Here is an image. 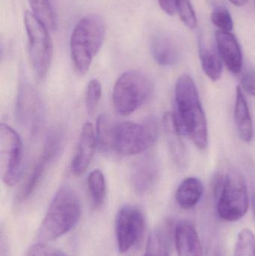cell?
I'll list each match as a JSON object with an SVG mask.
<instances>
[{
    "instance_id": "28",
    "label": "cell",
    "mask_w": 255,
    "mask_h": 256,
    "mask_svg": "<svg viewBox=\"0 0 255 256\" xmlns=\"http://www.w3.org/2000/svg\"><path fill=\"white\" fill-rule=\"evenodd\" d=\"M26 256H67L62 251L43 244L33 245L27 251Z\"/></svg>"
},
{
    "instance_id": "23",
    "label": "cell",
    "mask_w": 255,
    "mask_h": 256,
    "mask_svg": "<svg viewBox=\"0 0 255 256\" xmlns=\"http://www.w3.org/2000/svg\"><path fill=\"white\" fill-rule=\"evenodd\" d=\"M33 14L49 30L55 27V18L49 0H28Z\"/></svg>"
},
{
    "instance_id": "2",
    "label": "cell",
    "mask_w": 255,
    "mask_h": 256,
    "mask_svg": "<svg viewBox=\"0 0 255 256\" xmlns=\"http://www.w3.org/2000/svg\"><path fill=\"white\" fill-rule=\"evenodd\" d=\"M177 122L181 132H187L196 147H208V130L205 111L202 108L197 87L190 75H181L175 90Z\"/></svg>"
},
{
    "instance_id": "6",
    "label": "cell",
    "mask_w": 255,
    "mask_h": 256,
    "mask_svg": "<svg viewBox=\"0 0 255 256\" xmlns=\"http://www.w3.org/2000/svg\"><path fill=\"white\" fill-rule=\"evenodd\" d=\"M153 92L154 85L148 75L139 70L125 72L114 86V108L120 115H130L149 100Z\"/></svg>"
},
{
    "instance_id": "15",
    "label": "cell",
    "mask_w": 255,
    "mask_h": 256,
    "mask_svg": "<svg viewBox=\"0 0 255 256\" xmlns=\"http://www.w3.org/2000/svg\"><path fill=\"white\" fill-rule=\"evenodd\" d=\"M175 242L178 256H203L199 234L188 221L181 220L177 224Z\"/></svg>"
},
{
    "instance_id": "17",
    "label": "cell",
    "mask_w": 255,
    "mask_h": 256,
    "mask_svg": "<svg viewBox=\"0 0 255 256\" xmlns=\"http://www.w3.org/2000/svg\"><path fill=\"white\" fill-rule=\"evenodd\" d=\"M151 54L154 60L162 66H175L179 61L181 51L178 44L169 36H155L151 44Z\"/></svg>"
},
{
    "instance_id": "31",
    "label": "cell",
    "mask_w": 255,
    "mask_h": 256,
    "mask_svg": "<svg viewBox=\"0 0 255 256\" xmlns=\"http://www.w3.org/2000/svg\"><path fill=\"white\" fill-rule=\"evenodd\" d=\"M229 1L236 7H244L248 2V0H229Z\"/></svg>"
},
{
    "instance_id": "19",
    "label": "cell",
    "mask_w": 255,
    "mask_h": 256,
    "mask_svg": "<svg viewBox=\"0 0 255 256\" xmlns=\"http://www.w3.org/2000/svg\"><path fill=\"white\" fill-rule=\"evenodd\" d=\"M203 192V184L199 178H187L178 186L175 194V200L181 208L189 210L200 202Z\"/></svg>"
},
{
    "instance_id": "21",
    "label": "cell",
    "mask_w": 255,
    "mask_h": 256,
    "mask_svg": "<svg viewBox=\"0 0 255 256\" xmlns=\"http://www.w3.org/2000/svg\"><path fill=\"white\" fill-rule=\"evenodd\" d=\"M91 202L95 208L103 206L106 197V182L104 174L100 170L90 173L87 180Z\"/></svg>"
},
{
    "instance_id": "3",
    "label": "cell",
    "mask_w": 255,
    "mask_h": 256,
    "mask_svg": "<svg viewBox=\"0 0 255 256\" xmlns=\"http://www.w3.org/2000/svg\"><path fill=\"white\" fill-rule=\"evenodd\" d=\"M82 214L79 196L69 188L57 191L51 201L39 230V237L52 240L67 234L76 226Z\"/></svg>"
},
{
    "instance_id": "10",
    "label": "cell",
    "mask_w": 255,
    "mask_h": 256,
    "mask_svg": "<svg viewBox=\"0 0 255 256\" xmlns=\"http://www.w3.org/2000/svg\"><path fill=\"white\" fill-rule=\"evenodd\" d=\"M145 216L133 206L121 208L115 219L117 246L121 254H126L136 244L145 230Z\"/></svg>"
},
{
    "instance_id": "22",
    "label": "cell",
    "mask_w": 255,
    "mask_h": 256,
    "mask_svg": "<svg viewBox=\"0 0 255 256\" xmlns=\"http://www.w3.org/2000/svg\"><path fill=\"white\" fill-rule=\"evenodd\" d=\"M143 256H170L169 236L166 230H157L151 233Z\"/></svg>"
},
{
    "instance_id": "32",
    "label": "cell",
    "mask_w": 255,
    "mask_h": 256,
    "mask_svg": "<svg viewBox=\"0 0 255 256\" xmlns=\"http://www.w3.org/2000/svg\"><path fill=\"white\" fill-rule=\"evenodd\" d=\"M252 207H253V216L255 220V186L252 191Z\"/></svg>"
},
{
    "instance_id": "9",
    "label": "cell",
    "mask_w": 255,
    "mask_h": 256,
    "mask_svg": "<svg viewBox=\"0 0 255 256\" xmlns=\"http://www.w3.org/2000/svg\"><path fill=\"white\" fill-rule=\"evenodd\" d=\"M62 135L58 131L50 132L45 142L43 150L34 164L29 176L22 184L18 194L17 201L19 202L28 200L36 190L46 171L58 158L63 147Z\"/></svg>"
},
{
    "instance_id": "14",
    "label": "cell",
    "mask_w": 255,
    "mask_h": 256,
    "mask_svg": "<svg viewBox=\"0 0 255 256\" xmlns=\"http://www.w3.org/2000/svg\"><path fill=\"white\" fill-rule=\"evenodd\" d=\"M159 176L157 161L151 156L138 160L132 167L130 182L132 186L139 194L148 192L152 189Z\"/></svg>"
},
{
    "instance_id": "4",
    "label": "cell",
    "mask_w": 255,
    "mask_h": 256,
    "mask_svg": "<svg viewBox=\"0 0 255 256\" xmlns=\"http://www.w3.org/2000/svg\"><path fill=\"white\" fill-rule=\"evenodd\" d=\"M105 36L103 20L89 14L79 20L70 37V54L77 73L85 75L101 48Z\"/></svg>"
},
{
    "instance_id": "11",
    "label": "cell",
    "mask_w": 255,
    "mask_h": 256,
    "mask_svg": "<svg viewBox=\"0 0 255 256\" xmlns=\"http://www.w3.org/2000/svg\"><path fill=\"white\" fill-rule=\"evenodd\" d=\"M16 121L34 134L38 130L43 118V104L35 88L22 82L18 88L15 105Z\"/></svg>"
},
{
    "instance_id": "13",
    "label": "cell",
    "mask_w": 255,
    "mask_h": 256,
    "mask_svg": "<svg viewBox=\"0 0 255 256\" xmlns=\"http://www.w3.org/2000/svg\"><path fill=\"white\" fill-rule=\"evenodd\" d=\"M215 39L220 58L228 70L235 74L241 73L243 68V54L236 36L232 32L217 30Z\"/></svg>"
},
{
    "instance_id": "8",
    "label": "cell",
    "mask_w": 255,
    "mask_h": 256,
    "mask_svg": "<svg viewBox=\"0 0 255 256\" xmlns=\"http://www.w3.org/2000/svg\"><path fill=\"white\" fill-rule=\"evenodd\" d=\"M22 144L17 132L1 123L0 126V173L7 186H13L20 178L22 167Z\"/></svg>"
},
{
    "instance_id": "5",
    "label": "cell",
    "mask_w": 255,
    "mask_h": 256,
    "mask_svg": "<svg viewBox=\"0 0 255 256\" xmlns=\"http://www.w3.org/2000/svg\"><path fill=\"white\" fill-rule=\"evenodd\" d=\"M217 210L220 218L227 222L242 219L249 208V196L244 176L237 170H229L225 177L214 182Z\"/></svg>"
},
{
    "instance_id": "20",
    "label": "cell",
    "mask_w": 255,
    "mask_h": 256,
    "mask_svg": "<svg viewBox=\"0 0 255 256\" xmlns=\"http://www.w3.org/2000/svg\"><path fill=\"white\" fill-rule=\"evenodd\" d=\"M199 55L202 69L206 76L212 81H217L223 74V61L217 46L202 40L199 46Z\"/></svg>"
},
{
    "instance_id": "30",
    "label": "cell",
    "mask_w": 255,
    "mask_h": 256,
    "mask_svg": "<svg viewBox=\"0 0 255 256\" xmlns=\"http://www.w3.org/2000/svg\"><path fill=\"white\" fill-rule=\"evenodd\" d=\"M162 10L169 16H174L177 13L178 0H158Z\"/></svg>"
},
{
    "instance_id": "26",
    "label": "cell",
    "mask_w": 255,
    "mask_h": 256,
    "mask_svg": "<svg viewBox=\"0 0 255 256\" xmlns=\"http://www.w3.org/2000/svg\"><path fill=\"white\" fill-rule=\"evenodd\" d=\"M211 20L220 31L232 32L233 30V18L232 14L226 8H215L211 13Z\"/></svg>"
},
{
    "instance_id": "12",
    "label": "cell",
    "mask_w": 255,
    "mask_h": 256,
    "mask_svg": "<svg viewBox=\"0 0 255 256\" xmlns=\"http://www.w3.org/2000/svg\"><path fill=\"white\" fill-rule=\"evenodd\" d=\"M95 131L91 123L84 124L79 135L77 148L71 162V172L79 177L88 170L94 158L97 147Z\"/></svg>"
},
{
    "instance_id": "16",
    "label": "cell",
    "mask_w": 255,
    "mask_h": 256,
    "mask_svg": "<svg viewBox=\"0 0 255 256\" xmlns=\"http://www.w3.org/2000/svg\"><path fill=\"white\" fill-rule=\"evenodd\" d=\"M163 129L166 134L168 144L175 164L184 168L187 165V149L181 138V130L175 114L167 112L163 120Z\"/></svg>"
},
{
    "instance_id": "18",
    "label": "cell",
    "mask_w": 255,
    "mask_h": 256,
    "mask_svg": "<svg viewBox=\"0 0 255 256\" xmlns=\"http://www.w3.org/2000/svg\"><path fill=\"white\" fill-rule=\"evenodd\" d=\"M235 118L240 138L245 142H250L254 136V126L248 103L240 86L236 88Z\"/></svg>"
},
{
    "instance_id": "33",
    "label": "cell",
    "mask_w": 255,
    "mask_h": 256,
    "mask_svg": "<svg viewBox=\"0 0 255 256\" xmlns=\"http://www.w3.org/2000/svg\"></svg>"
},
{
    "instance_id": "27",
    "label": "cell",
    "mask_w": 255,
    "mask_h": 256,
    "mask_svg": "<svg viewBox=\"0 0 255 256\" xmlns=\"http://www.w3.org/2000/svg\"><path fill=\"white\" fill-rule=\"evenodd\" d=\"M177 13L187 28L194 30L197 27V16L190 0H178Z\"/></svg>"
},
{
    "instance_id": "7",
    "label": "cell",
    "mask_w": 255,
    "mask_h": 256,
    "mask_svg": "<svg viewBox=\"0 0 255 256\" xmlns=\"http://www.w3.org/2000/svg\"><path fill=\"white\" fill-rule=\"evenodd\" d=\"M24 22L31 67L37 78L43 79L49 72L53 54L48 28L32 12H25Z\"/></svg>"
},
{
    "instance_id": "1",
    "label": "cell",
    "mask_w": 255,
    "mask_h": 256,
    "mask_svg": "<svg viewBox=\"0 0 255 256\" xmlns=\"http://www.w3.org/2000/svg\"><path fill=\"white\" fill-rule=\"evenodd\" d=\"M158 126L155 120L145 123L114 122L106 115L97 118V144L103 152L114 150L121 155H135L148 150L157 141Z\"/></svg>"
},
{
    "instance_id": "24",
    "label": "cell",
    "mask_w": 255,
    "mask_h": 256,
    "mask_svg": "<svg viewBox=\"0 0 255 256\" xmlns=\"http://www.w3.org/2000/svg\"><path fill=\"white\" fill-rule=\"evenodd\" d=\"M234 256H255V236L251 230L245 228L240 232Z\"/></svg>"
},
{
    "instance_id": "29",
    "label": "cell",
    "mask_w": 255,
    "mask_h": 256,
    "mask_svg": "<svg viewBox=\"0 0 255 256\" xmlns=\"http://www.w3.org/2000/svg\"><path fill=\"white\" fill-rule=\"evenodd\" d=\"M241 86L249 94L255 97V70L254 68H247L243 74L241 78Z\"/></svg>"
},
{
    "instance_id": "25",
    "label": "cell",
    "mask_w": 255,
    "mask_h": 256,
    "mask_svg": "<svg viewBox=\"0 0 255 256\" xmlns=\"http://www.w3.org/2000/svg\"><path fill=\"white\" fill-rule=\"evenodd\" d=\"M101 94V84L97 80H91L87 86L85 102L87 114L91 116L95 114Z\"/></svg>"
}]
</instances>
